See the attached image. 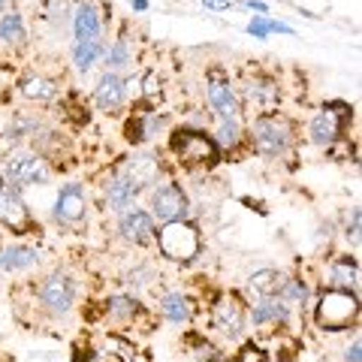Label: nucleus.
<instances>
[{
    "label": "nucleus",
    "mask_w": 362,
    "mask_h": 362,
    "mask_svg": "<svg viewBox=\"0 0 362 362\" xmlns=\"http://www.w3.org/2000/svg\"><path fill=\"white\" fill-rule=\"evenodd\" d=\"M317 326L326 332H344L350 326H356L359 320V296L356 290H344V287H332L326 290L320 302H317Z\"/></svg>",
    "instance_id": "obj_1"
},
{
    "label": "nucleus",
    "mask_w": 362,
    "mask_h": 362,
    "mask_svg": "<svg viewBox=\"0 0 362 362\" xmlns=\"http://www.w3.org/2000/svg\"><path fill=\"white\" fill-rule=\"evenodd\" d=\"M169 148L178 157V163H185L187 169H211L221 157V148L214 145L211 136L206 130H194V127L173 130Z\"/></svg>",
    "instance_id": "obj_2"
},
{
    "label": "nucleus",
    "mask_w": 362,
    "mask_h": 362,
    "mask_svg": "<svg viewBox=\"0 0 362 362\" xmlns=\"http://www.w3.org/2000/svg\"><path fill=\"white\" fill-rule=\"evenodd\" d=\"M251 139L257 154L281 157L293 145V124L278 112H259L251 124Z\"/></svg>",
    "instance_id": "obj_3"
},
{
    "label": "nucleus",
    "mask_w": 362,
    "mask_h": 362,
    "mask_svg": "<svg viewBox=\"0 0 362 362\" xmlns=\"http://www.w3.org/2000/svg\"><path fill=\"white\" fill-rule=\"evenodd\" d=\"M157 239V247L166 259H175V263H190L199 247H202V239H199V230L194 223L187 221H173V223H163L160 230L154 233Z\"/></svg>",
    "instance_id": "obj_4"
},
{
    "label": "nucleus",
    "mask_w": 362,
    "mask_h": 362,
    "mask_svg": "<svg viewBox=\"0 0 362 362\" xmlns=\"http://www.w3.org/2000/svg\"><path fill=\"white\" fill-rule=\"evenodd\" d=\"M0 175H4V185L9 187H30V185H45L52 178V169L40 154H13L0 163Z\"/></svg>",
    "instance_id": "obj_5"
},
{
    "label": "nucleus",
    "mask_w": 362,
    "mask_h": 362,
    "mask_svg": "<svg viewBox=\"0 0 362 362\" xmlns=\"http://www.w3.org/2000/svg\"><path fill=\"white\" fill-rule=\"evenodd\" d=\"M350 121V106L347 103H329L323 106L308 124V136L320 148H332V145L344 136V127Z\"/></svg>",
    "instance_id": "obj_6"
},
{
    "label": "nucleus",
    "mask_w": 362,
    "mask_h": 362,
    "mask_svg": "<svg viewBox=\"0 0 362 362\" xmlns=\"http://www.w3.org/2000/svg\"><path fill=\"white\" fill-rule=\"evenodd\" d=\"M151 218H157L160 223H173V221H187L190 214V199L181 190V185L175 181H166V185L151 190Z\"/></svg>",
    "instance_id": "obj_7"
},
{
    "label": "nucleus",
    "mask_w": 362,
    "mask_h": 362,
    "mask_svg": "<svg viewBox=\"0 0 362 362\" xmlns=\"http://www.w3.org/2000/svg\"><path fill=\"white\" fill-rule=\"evenodd\" d=\"M37 299L45 311L52 314H66L76 305V281L64 272H52L42 278V284L37 287Z\"/></svg>",
    "instance_id": "obj_8"
},
{
    "label": "nucleus",
    "mask_w": 362,
    "mask_h": 362,
    "mask_svg": "<svg viewBox=\"0 0 362 362\" xmlns=\"http://www.w3.org/2000/svg\"><path fill=\"white\" fill-rule=\"evenodd\" d=\"M0 223L18 235L33 233V214L25 206V199H21L18 187H9V185L0 187Z\"/></svg>",
    "instance_id": "obj_9"
},
{
    "label": "nucleus",
    "mask_w": 362,
    "mask_h": 362,
    "mask_svg": "<svg viewBox=\"0 0 362 362\" xmlns=\"http://www.w3.org/2000/svg\"><path fill=\"white\" fill-rule=\"evenodd\" d=\"M206 94H209V106L218 112L221 118H235L242 112V100L235 94L233 82L226 78L221 70H211L209 73V82H206Z\"/></svg>",
    "instance_id": "obj_10"
},
{
    "label": "nucleus",
    "mask_w": 362,
    "mask_h": 362,
    "mask_svg": "<svg viewBox=\"0 0 362 362\" xmlns=\"http://www.w3.org/2000/svg\"><path fill=\"white\" fill-rule=\"evenodd\" d=\"M88 214V197H85V187L78 181H66L61 187L58 199H54V221L64 223V226H76L82 223Z\"/></svg>",
    "instance_id": "obj_11"
},
{
    "label": "nucleus",
    "mask_w": 362,
    "mask_h": 362,
    "mask_svg": "<svg viewBox=\"0 0 362 362\" xmlns=\"http://www.w3.org/2000/svg\"><path fill=\"white\" fill-rule=\"evenodd\" d=\"M73 42H97L103 40V9L97 0H78L73 9Z\"/></svg>",
    "instance_id": "obj_12"
},
{
    "label": "nucleus",
    "mask_w": 362,
    "mask_h": 362,
    "mask_svg": "<svg viewBox=\"0 0 362 362\" xmlns=\"http://www.w3.org/2000/svg\"><path fill=\"white\" fill-rule=\"evenodd\" d=\"M118 175L127 181L136 194H142V190H148L151 185H157V178H160V160H157L154 154H133L124 160Z\"/></svg>",
    "instance_id": "obj_13"
},
{
    "label": "nucleus",
    "mask_w": 362,
    "mask_h": 362,
    "mask_svg": "<svg viewBox=\"0 0 362 362\" xmlns=\"http://www.w3.org/2000/svg\"><path fill=\"white\" fill-rule=\"evenodd\" d=\"M211 326L214 329H221L223 335H242L245 329V305L239 296H221L218 302H214V308H211Z\"/></svg>",
    "instance_id": "obj_14"
},
{
    "label": "nucleus",
    "mask_w": 362,
    "mask_h": 362,
    "mask_svg": "<svg viewBox=\"0 0 362 362\" xmlns=\"http://www.w3.org/2000/svg\"><path fill=\"white\" fill-rule=\"evenodd\" d=\"M118 233H121V239L127 242V245H148V242H154L157 226H154V218H151L148 211L127 209V211L121 214Z\"/></svg>",
    "instance_id": "obj_15"
},
{
    "label": "nucleus",
    "mask_w": 362,
    "mask_h": 362,
    "mask_svg": "<svg viewBox=\"0 0 362 362\" xmlns=\"http://www.w3.org/2000/svg\"><path fill=\"white\" fill-rule=\"evenodd\" d=\"M127 78L121 73H106L103 78L97 82V90H94V103L100 112H109V115H115V112L127 103Z\"/></svg>",
    "instance_id": "obj_16"
},
{
    "label": "nucleus",
    "mask_w": 362,
    "mask_h": 362,
    "mask_svg": "<svg viewBox=\"0 0 362 362\" xmlns=\"http://www.w3.org/2000/svg\"><path fill=\"white\" fill-rule=\"evenodd\" d=\"M242 94H245L247 103H254L257 109H269L278 100V85L272 82L269 76H254V78H247L245 82Z\"/></svg>",
    "instance_id": "obj_17"
},
{
    "label": "nucleus",
    "mask_w": 362,
    "mask_h": 362,
    "mask_svg": "<svg viewBox=\"0 0 362 362\" xmlns=\"http://www.w3.org/2000/svg\"><path fill=\"white\" fill-rule=\"evenodd\" d=\"M0 42L9 49H21L28 42V28H25V16L18 9H6L0 16Z\"/></svg>",
    "instance_id": "obj_18"
},
{
    "label": "nucleus",
    "mask_w": 362,
    "mask_h": 362,
    "mask_svg": "<svg viewBox=\"0 0 362 362\" xmlns=\"http://www.w3.org/2000/svg\"><path fill=\"white\" fill-rule=\"evenodd\" d=\"M251 320L254 326H269V323H287L290 320V311L287 305L275 299V296H259V302L254 305L251 311Z\"/></svg>",
    "instance_id": "obj_19"
},
{
    "label": "nucleus",
    "mask_w": 362,
    "mask_h": 362,
    "mask_svg": "<svg viewBox=\"0 0 362 362\" xmlns=\"http://www.w3.org/2000/svg\"><path fill=\"white\" fill-rule=\"evenodd\" d=\"M160 314L175 326L190 323L194 320V302H190L185 293H166V296L160 299Z\"/></svg>",
    "instance_id": "obj_20"
},
{
    "label": "nucleus",
    "mask_w": 362,
    "mask_h": 362,
    "mask_svg": "<svg viewBox=\"0 0 362 362\" xmlns=\"http://www.w3.org/2000/svg\"><path fill=\"white\" fill-rule=\"evenodd\" d=\"M37 263H40V251H37V247L16 245V247L0 251V269H4V272H28Z\"/></svg>",
    "instance_id": "obj_21"
},
{
    "label": "nucleus",
    "mask_w": 362,
    "mask_h": 362,
    "mask_svg": "<svg viewBox=\"0 0 362 362\" xmlns=\"http://www.w3.org/2000/svg\"><path fill=\"white\" fill-rule=\"evenodd\" d=\"M163 115H154V112H145V115H136L127 121V139L130 142H148L157 133L163 130Z\"/></svg>",
    "instance_id": "obj_22"
},
{
    "label": "nucleus",
    "mask_w": 362,
    "mask_h": 362,
    "mask_svg": "<svg viewBox=\"0 0 362 362\" xmlns=\"http://www.w3.org/2000/svg\"><path fill=\"white\" fill-rule=\"evenodd\" d=\"M326 275H329L326 281H329L332 287L350 290V287H356V281H359V266H356L354 257H338L329 263V272H326Z\"/></svg>",
    "instance_id": "obj_23"
},
{
    "label": "nucleus",
    "mask_w": 362,
    "mask_h": 362,
    "mask_svg": "<svg viewBox=\"0 0 362 362\" xmlns=\"http://www.w3.org/2000/svg\"><path fill=\"white\" fill-rule=\"evenodd\" d=\"M18 90L28 100H37V103H52V100L58 97V85L45 76H25L18 82Z\"/></svg>",
    "instance_id": "obj_24"
},
{
    "label": "nucleus",
    "mask_w": 362,
    "mask_h": 362,
    "mask_svg": "<svg viewBox=\"0 0 362 362\" xmlns=\"http://www.w3.org/2000/svg\"><path fill=\"white\" fill-rule=\"evenodd\" d=\"M106 54V42L97 40V42H73V66L78 73H88L97 61H103Z\"/></svg>",
    "instance_id": "obj_25"
},
{
    "label": "nucleus",
    "mask_w": 362,
    "mask_h": 362,
    "mask_svg": "<svg viewBox=\"0 0 362 362\" xmlns=\"http://www.w3.org/2000/svg\"><path fill=\"white\" fill-rule=\"evenodd\" d=\"M103 64H106V73H118V70H124V66L133 64V49H130L127 33H121V37L106 49Z\"/></svg>",
    "instance_id": "obj_26"
},
{
    "label": "nucleus",
    "mask_w": 362,
    "mask_h": 362,
    "mask_svg": "<svg viewBox=\"0 0 362 362\" xmlns=\"http://www.w3.org/2000/svg\"><path fill=\"white\" fill-rule=\"evenodd\" d=\"M136 197H139V194H136V190L127 185V181L118 175V178L109 185V190H106V206H109L112 211H121V214H124L127 209L136 206Z\"/></svg>",
    "instance_id": "obj_27"
},
{
    "label": "nucleus",
    "mask_w": 362,
    "mask_h": 362,
    "mask_svg": "<svg viewBox=\"0 0 362 362\" xmlns=\"http://www.w3.org/2000/svg\"><path fill=\"white\" fill-rule=\"evenodd\" d=\"M284 272L278 269H259L251 275V290L257 293V296H278L281 284H284Z\"/></svg>",
    "instance_id": "obj_28"
},
{
    "label": "nucleus",
    "mask_w": 362,
    "mask_h": 362,
    "mask_svg": "<svg viewBox=\"0 0 362 362\" xmlns=\"http://www.w3.org/2000/svg\"><path fill=\"white\" fill-rule=\"evenodd\" d=\"M106 314L118 323H133L136 317L142 314V305L133 296H112V299H106Z\"/></svg>",
    "instance_id": "obj_29"
},
{
    "label": "nucleus",
    "mask_w": 362,
    "mask_h": 362,
    "mask_svg": "<svg viewBox=\"0 0 362 362\" xmlns=\"http://www.w3.org/2000/svg\"><path fill=\"white\" fill-rule=\"evenodd\" d=\"M211 139H214V145H218V148H235V145L242 142V127H239V121H235V118H221L218 133H214Z\"/></svg>",
    "instance_id": "obj_30"
},
{
    "label": "nucleus",
    "mask_w": 362,
    "mask_h": 362,
    "mask_svg": "<svg viewBox=\"0 0 362 362\" xmlns=\"http://www.w3.org/2000/svg\"><path fill=\"white\" fill-rule=\"evenodd\" d=\"M275 299H281L284 305H302L308 299V284H305L302 278H284V284H281Z\"/></svg>",
    "instance_id": "obj_31"
},
{
    "label": "nucleus",
    "mask_w": 362,
    "mask_h": 362,
    "mask_svg": "<svg viewBox=\"0 0 362 362\" xmlns=\"http://www.w3.org/2000/svg\"><path fill=\"white\" fill-rule=\"evenodd\" d=\"M151 278H154V269L151 266H136V269H130V275H127V281L133 287H142V284H151Z\"/></svg>",
    "instance_id": "obj_32"
},
{
    "label": "nucleus",
    "mask_w": 362,
    "mask_h": 362,
    "mask_svg": "<svg viewBox=\"0 0 362 362\" xmlns=\"http://www.w3.org/2000/svg\"><path fill=\"white\" fill-rule=\"evenodd\" d=\"M160 76L157 73H145V78H142V97L145 100H154L157 94H160Z\"/></svg>",
    "instance_id": "obj_33"
},
{
    "label": "nucleus",
    "mask_w": 362,
    "mask_h": 362,
    "mask_svg": "<svg viewBox=\"0 0 362 362\" xmlns=\"http://www.w3.org/2000/svg\"><path fill=\"white\" fill-rule=\"evenodd\" d=\"M85 362H127V359L118 356L115 350H88Z\"/></svg>",
    "instance_id": "obj_34"
},
{
    "label": "nucleus",
    "mask_w": 362,
    "mask_h": 362,
    "mask_svg": "<svg viewBox=\"0 0 362 362\" xmlns=\"http://www.w3.org/2000/svg\"><path fill=\"white\" fill-rule=\"evenodd\" d=\"M347 239L354 245H359V209H354V221L347 223Z\"/></svg>",
    "instance_id": "obj_35"
},
{
    "label": "nucleus",
    "mask_w": 362,
    "mask_h": 362,
    "mask_svg": "<svg viewBox=\"0 0 362 362\" xmlns=\"http://www.w3.org/2000/svg\"><path fill=\"white\" fill-rule=\"evenodd\" d=\"M359 350H362V344H359V338H356V341L344 350V362H362V354H359Z\"/></svg>",
    "instance_id": "obj_36"
},
{
    "label": "nucleus",
    "mask_w": 362,
    "mask_h": 362,
    "mask_svg": "<svg viewBox=\"0 0 362 362\" xmlns=\"http://www.w3.org/2000/svg\"><path fill=\"white\" fill-rule=\"evenodd\" d=\"M202 6H209V9H230L233 4H230V0H202Z\"/></svg>",
    "instance_id": "obj_37"
},
{
    "label": "nucleus",
    "mask_w": 362,
    "mask_h": 362,
    "mask_svg": "<svg viewBox=\"0 0 362 362\" xmlns=\"http://www.w3.org/2000/svg\"><path fill=\"white\" fill-rule=\"evenodd\" d=\"M245 6H247V9H254V13H266V4H259V0H247Z\"/></svg>",
    "instance_id": "obj_38"
},
{
    "label": "nucleus",
    "mask_w": 362,
    "mask_h": 362,
    "mask_svg": "<svg viewBox=\"0 0 362 362\" xmlns=\"http://www.w3.org/2000/svg\"><path fill=\"white\" fill-rule=\"evenodd\" d=\"M133 6L136 9H145V6H148V0H133Z\"/></svg>",
    "instance_id": "obj_39"
},
{
    "label": "nucleus",
    "mask_w": 362,
    "mask_h": 362,
    "mask_svg": "<svg viewBox=\"0 0 362 362\" xmlns=\"http://www.w3.org/2000/svg\"><path fill=\"white\" fill-rule=\"evenodd\" d=\"M6 13V0H0V16H4Z\"/></svg>",
    "instance_id": "obj_40"
},
{
    "label": "nucleus",
    "mask_w": 362,
    "mask_h": 362,
    "mask_svg": "<svg viewBox=\"0 0 362 362\" xmlns=\"http://www.w3.org/2000/svg\"><path fill=\"white\" fill-rule=\"evenodd\" d=\"M0 187H4V175H0Z\"/></svg>",
    "instance_id": "obj_41"
}]
</instances>
